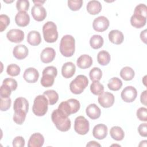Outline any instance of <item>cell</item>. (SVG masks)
Segmentation results:
<instances>
[{"label":"cell","mask_w":147,"mask_h":147,"mask_svg":"<svg viewBox=\"0 0 147 147\" xmlns=\"http://www.w3.org/2000/svg\"><path fill=\"white\" fill-rule=\"evenodd\" d=\"M51 119L59 130L64 132L70 129L71 122L68 116L63 113L58 109L53 111L51 114Z\"/></svg>","instance_id":"cell-1"},{"label":"cell","mask_w":147,"mask_h":147,"mask_svg":"<svg viewBox=\"0 0 147 147\" xmlns=\"http://www.w3.org/2000/svg\"><path fill=\"white\" fill-rule=\"evenodd\" d=\"M59 49L63 56L67 57L72 56L75 51V40L74 37L69 34L63 36L60 42Z\"/></svg>","instance_id":"cell-2"},{"label":"cell","mask_w":147,"mask_h":147,"mask_svg":"<svg viewBox=\"0 0 147 147\" xmlns=\"http://www.w3.org/2000/svg\"><path fill=\"white\" fill-rule=\"evenodd\" d=\"M48 100L44 95H39L37 96L33 102L32 106V111L34 115L38 117L44 115L48 108Z\"/></svg>","instance_id":"cell-3"},{"label":"cell","mask_w":147,"mask_h":147,"mask_svg":"<svg viewBox=\"0 0 147 147\" xmlns=\"http://www.w3.org/2000/svg\"><path fill=\"white\" fill-rule=\"evenodd\" d=\"M42 33L44 40L47 42H55L58 38L57 26L52 21H48L43 25Z\"/></svg>","instance_id":"cell-4"},{"label":"cell","mask_w":147,"mask_h":147,"mask_svg":"<svg viewBox=\"0 0 147 147\" xmlns=\"http://www.w3.org/2000/svg\"><path fill=\"white\" fill-rule=\"evenodd\" d=\"M80 107V103L76 99H69L60 103L58 109L67 116L77 113Z\"/></svg>","instance_id":"cell-5"},{"label":"cell","mask_w":147,"mask_h":147,"mask_svg":"<svg viewBox=\"0 0 147 147\" xmlns=\"http://www.w3.org/2000/svg\"><path fill=\"white\" fill-rule=\"evenodd\" d=\"M42 75L40 80L41 86L44 87H49L53 84L55 78L57 75V68L54 66L47 67L42 71Z\"/></svg>","instance_id":"cell-6"},{"label":"cell","mask_w":147,"mask_h":147,"mask_svg":"<svg viewBox=\"0 0 147 147\" xmlns=\"http://www.w3.org/2000/svg\"><path fill=\"white\" fill-rule=\"evenodd\" d=\"M88 80L83 75H78L69 84V90L74 94H80L87 87Z\"/></svg>","instance_id":"cell-7"},{"label":"cell","mask_w":147,"mask_h":147,"mask_svg":"<svg viewBox=\"0 0 147 147\" xmlns=\"http://www.w3.org/2000/svg\"><path fill=\"white\" fill-rule=\"evenodd\" d=\"M90 129L89 121L84 116H78L74 122V130L80 135L86 134Z\"/></svg>","instance_id":"cell-8"},{"label":"cell","mask_w":147,"mask_h":147,"mask_svg":"<svg viewBox=\"0 0 147 147\" xmlns=\"http://www.w3.org/2000/svg\"><path fill=\"white\" fill-rule=\"evenodd\" d=\"M137 96V91L133 86H126L122 91L121 96L122 99L127 103H131L135 100Z\"/></svg>","instance_id":"cell-9"},{"label":"cell","mask_w":147,"mask_h":147,"mask_svg":"<svg viewBox=\"0 0 147 147\" xmlns=\"http://www.w3.org/2000/svg\"><path fill=\"white\" fill-rule=\"evenodd\" d=\"M115 100L114 95L109 92H103L100 94L98 98V101L99 105L104 108H109L111 107Z\"/></svg>","instance_id":"cell-10"},{"label":"cell","mask_w":147,"mask_h":147,"mask_svg":"<svg viewBox=\"0 0 147 147\" xmlns=\"http://www.w3.org/2000/svg\"><path fill=\"white\" fill-rule=\"evenodd\" d=\"M109 25V21L106 17L99 16L94 20L92 28L96 32H103L107 29Z\"/></svg>","instance_id":"cell-11"},{"label":"cell","mask_w":147,"mask_h":147,"mask_svg":"<svg viewBox=\"0 0 147 147\" xmlns=\"http://www.w3.org/2000/svg\"><path fill=\"white\" fill-rule=\"evenodd\" d=\"M24 32L18 29H13L7 32L6 34L7 38L9 41L14 43L21 42L24 39Z\"/></svg>","instance_id":"cell-12"},{"label":"cell","mask_w":147,"mask_h":147,"mask_svg":"<svg viewBox=\"0 0 147 147\" xmlns=\"http://www.w3.org/2000/svg\"><path fill=\"white\" fill-rule=\"evenodd\" d=\"M31 14L34 20L42 21L47 17V11L42 5H34L31 9Z\"/></svg>","instance_id":"cell-13"},{"label":"cell","mask_w":147,"mask_h":147,"mask_svg":"<svg viewBox=\"0 0 147 147\" xmlns=\"http://www.w3.org/2000/svg\"><path fill=\"white\" fill-rule=\"evenodd\" d=\"M39 78V72L34 68L29 67L25 69L23 74V78L29 83H36Z\"/></svg>","instance_id":"cell-14"},{"label":"cell","mask_w":147,"mask_h":147,"mask_svg":"<svg viewBox=\"0 0 147 147\" xmlns=\"http://www.w3.org/2000/svg\"><path fill=\"white\" fill-rule=\"evenodd\" d=\"M108 129L106 125L99 123L95 125L92 130V135L95 138L101 140L106 138L107 135Z\"/></svg>","instance_id":"cell-15"},{"label":"cell","mask_w":147,"mask_h":147,"mask_svg":"<svg viewBox=\"0 0 147 147\" xmlns=\"http://www.w3.org/2000/svg\"><path fill=\"white\" fill-rule=\"evenodd\" d=\"M56 56V52L53 48L51 47H47L44 48L41 54L40 59L44 63H49L52 62Z\"/></svg>","instance_id":"cell-16"},{"label":"cell","mask_w":147,"mask_h":147,"mask_svg":"<svg viewBox=\"0 0 147 147\" xmlns=\"http://www.w3.org/2000/svg\"><path fill=\"white\" fill-rule=\"evenodd\" d=\"M44 143V137L40 133H35L32 134L28 141V147H40Z\"/></svg>","instance_id":"cell-17"},{"label":"cell","mask_w":147,"mask_h":147,"mask_svg":"<svg viewBox=\"0 0 147 147\" xmlns=\"http://www.w3.org/2000/svg\"><path fill=\"white\" fill-rule=\"evenodd\" d=\"M76 71L75 65L71 61L66 62L61 67L62 76L66 79L71 78L74 76Z\"/></svg>","instance_id":"cell-18"},{"label":"cell","mask_w":147,"mask_h":147,"mask_svg":"<svg viewBox=\"0 0 147 147\" xmlns=\"http://www.w3.org/2000/svg\"><path fill=\"white\" fill-rule=\"evenodd\" d=\"M146 22V17L138 13H134L130 18L131 26L136 28H141L144 26Z\"/></svg>","instance_id":"cell-19"},{"label":"cell","mask_w":147,"mask_h":147,"mask_svg":"<svg viewBox=\"0 0 147 147\" xmlns=\"http://www.w3.org/2000/svg\"><path fill=\"white\" fill-rule=\"evenodd\" d=\"M29 53L28 48L22 44L16 45L13 50V55L15 58L18 60H22L26 58Z\"/></svg>","instance_id":"cell-20"},{"label":"cell","mask_w":147,"mask_h":147,"mask_svg":"<svg viewBox=\"0 0 147 147\" xmlns=\"http://www.w3.org/2000/svg\"><path fill=\"white\" fill-rule=\"evenodd\" d=\"M15 22L20 27L27 26L30 22V17L26 11H19L15 16Z\"/></svg>","instance_id":"cell-21"},{"label":"cell","mask_w":147,"mask_h":147,"mask_svg":"<svg viewBox=\"0 0 147 147\" xmlns=\"http://www.w3.org/2000/svg\"><path fill=\"white\" fill-rule=\"evenodd\" d=\"M13 110L14 111L21 110L27 113L29 110V102L28 100L23 97L16 98L14 102Z\"/></svg>","instance_id":"cell-22"},{"label":"cell","mask_w":147,"mask_h":147,"mask_svg":"<svg viewBox=\"0 0 147 147\" xmlns=\"http://www.w3.org/2000/svg\"><path fill=\"white\" fill-rule=\"evenodd\" d=\"M86 113L87 115L91 119H96L100 117L101 110L96 104L92 103L86 107Z\"/></svg>","instance_id":"cell-23"},{"label":"cell","mask_w":147,"mask_h":147,"mask_svg":"<svg viewBox=\"0 0 147 147\" xmlns=\"http://www.w3.org/2000/svg\"><path fill=\"white\" fill-rule=\"evenodd\" d=\"M110 41L114 44L119 45L122 44L124 40V36L123 33L118 30H111L108 35Z\"/></svg>","instance_id":"cell-24"},{"label":"cell","mask_w":147,"mask_h":147,"mask_svg":"<svg viewBox=\"0 0 147 147\" xmlns=\"http://www.w3.org/2000/svg\"><path fill=\"white\" fill-rule=\"evenodd\" d=\"M92 64V57L86 54L79 56L76 61L78 67L81 69H86L90 68Z\"/></svg>","instance_id":"cell-25"},{"label":"cell","mask_w":147,"mask_h":147,"mask_svg":"<svg viewBox=\"0 0 147 147\" xmlns=\"http://www.w3.org/2000/svg\"><path fill=\"white\" fill-rule=\"evenodd\" d=\"M86 9L89 14L91 15L98 14L102 10V5L98 1H90L87 3Z\"/></svg>","instance_id":"cell-26"},{"label":"cell","mask_w":147,"mask_h":147,"mask_svg":"<svg viewBox=\"0 0 147 147\" xmlns=\"http://www.w3.org/2000/svg\"><path fill=\"white\" fill-rule=\"evenodd\" d=\"M27 41L32 46L38 45L41 42L40 33L36 30H32L29 32L27 36Z\"/></svg>","instance_id":"cell-27"},{"label":"cell","mask_w":147,"mask_h":147,"mask_svg":"<svg viewBox=\"0 0 147 147\" xmlns=\"http://www.w3.org/2000/svg\"><path fill=\"white\" fill-rule=\"evenodd\" d=\"M110 134L111 138L115 141H121L125 137V133L122 129L117 126L112 127L110 130Z\"/></svg>","instance_id":"cell-28"},{"label":"cell","mask_w":147,"mask_h":147,"mask_svg":"<svg viewBox=\"0 0 147 147\" xmlns=\"http://www.w3.org/2000/svg\"><path fill=\"white\" fill-rule=\"evenodd\" d=\"M111 60L110 53L105 50L100 51L97 55V61L101 65H107Z\"/></svg>","instance_id":"cell-29"},{"label":"cell","mask_w":147,"mask_h":147,"mask_svg":"<svg viewBox=\"0 0 147 147\" xmlns=\"http://www.w3.org/2000/svg\"><path fill=\"white\" fill-rule=\"evenodd\" d=\"M104 43L103 38L99 34H94L90 39V45L94 49L101 48Z\"/></svg>","instance_id":"cell-30"},{"label":"cell","mask_w":147,"mask_h":147,"mask_svg":"<svg viewBox=\"0 0 147 147\" xmlns=\"http://www.w3.org/2000/svg\"><path fill=\"white\" fill-rule=\"evenodd\" d=\"M135 75V72L133 69L131 67L126 66L122 68L120 71L121 77L125 81L132 80Z\"/></svg>","instance_id":"cell-31"},{"label":"cell","mask_w":147,"mask_h":147,"mask_svg":"<svg viewBox=\"0 0 147 147\" xmlns=\"http://www.w3.org/2000/svg\"><path fill=\"white\" fill-rule=\"evenodd\" d=\"M43 95L47 98L49 105H53L59 99V94L53 90H49L44 92Z\"/></svg>","instance_id":"cell-32"},{"label":"cell","mask_w":147,"mask_h":147,"mask_svg":"<svg viewBox=\"0 0 147 147\" xmlns=\"http://www.w3.org/2000/svg\"><path fill=\"white\" fill-rule=\"evenodd\" d=\"M122 86V80L117 78L114 77L111 78L108 82L107 87L111 91H118L119 90Z\"/></svg>","instance_id":"cell-33"},{"label":"cell","mask_w":147,"mask_h":147,"mask_svg":"<svg viewBox=\"0 0 147 147\" xmlns=\"http://www.w3.org/2000/svg\"><path fill=\"white\" fill-rule=\"evenodd\" d=\"M91 92L95 95H99L104 91V86L99 81H94L90 85Z\"/></svg>","instance_id":"cell-34"},{"label":"cell","mask_w":147,"mask_h":147,"mask_svg":"<svg viewBox=\"0 0 147 147\" xmlns=\"http://www.w3.org/2000/svg\"><path fill=\"white\" fill-rule=\"evenodd\" d=\"M26 116V113L21 110L14 111L13 114V121L14 122L18 125H22L25 120Z\"/></svg>","instance_id":"cell-35"},{"label":"cell","mask_w":147,"mask_h":147,"mask_svg":"<svg viewBox=\"0 0 147 147\" xmlns=\"http://www.w3.org/2000/svg\"><path fill=\"white\" fill-rule=\"evenodd\" d=\"M89 76L92 81H99L102 76V71L98 67H94L89 73Z\"/></svg>","instance_id":"cell-36"},{"label":"cell","mask_w":147,"mask_h":147,"mask_svg":"<svg viewBox=\"0 0 147 147\" xmlns=\"http://www.w3.org/2000/svg\"><path fill=\"white\" fill-rule=\"evenodd\" d=\"M21 72L20 67L16 64H9L6 68L7 74L11 76H18Z\"/></svg>","instance_id":"cell-37"},{"label":"cell","mask_w":147,"mask_h":147,"mask_svg":"<svg viewBox=\"0 0 147 147\" xmlns=\"http://www.w3.org/2000/svg\"><path fill=\"white\" fill-rule=\"evenodd\" d=\"M82 0H69L68 1V6L72 11H78L82 6Z\"/></svg>","instance_id":"cell-38"},{"label":"cell","mask_w":147,"mask_h":147,"mask_svg":"<svg viewBox=\"0 0 147 147\" xmlns=\"http://www.w3.org/2000/svg\"><path fill=\"white\" fill-rule=\"evenodd\" d=\"M29 5V2L27 0H18L16 2V8L19 11H26Z\"/></svg>","instance_id":"cell-39"},{"label":"cell","mask_w":147,"mask_h":147,"mask_svg":"<svg viewBox=\"0 0 147 147\" xmlns=\"http://www.w3.org/2000/svg\"><path fill=\"white\" fill-rule=\"evenodd\" d=\"M10 18L6 14H1L0 16V31H4L7 26L10 24Z\"/></svg>","instance_id":"cell-40"},{"label":"cell","mask_w":147,"mask_h":147,"mask_svg":"<svg viewBox=\"0 0 147 147\" xmlns=\"http://www.w3.org/2000/svg\"><path fill=\"white\" fill-rule=\"evenodd\" d=\"M12 90L6 84H2L0 88V96L2 98H6L10 97Z\"/></svg>","instance_id":"cell-41"},{"label":"cell","mask_w":147,"mask_h":147,"mask_svg":"<svg viewBox=\"0 0 147 147\" xmlns=\"http://www.w3.org/2000/svg\"><path fill=\"white\" fill-rule=\"evenodd\" d=\"M137 117L140 121L146 122L147 121V109L146 107H140L136 112Z\"/></svg>","instance_id":"cell-42"},{"label":"cell","mask_w":147,"mask_h":147,"mask_svg":"<svg viewBox=\"0 0 147 147\" xmlns=\"http://www.w3.org/2000/svg\"><path fill=\"white\" fill-rule=\"evenodd\" d=\"M11 100L10 97L6 98H1V105L0 109L2 111H7L10 107Z\"/></svg>","instance_id":"cell-43"},{"label":"cell","mask_w":147,"mask_h":147,"mask_svg":"<svg viewBox=\"0 0 147 147\" xmlns=\"http://www.w3.org/2000/svg\"><path fill=\"white\" fill-rule=\"evenodd\" d=\"M2 84H6L7 86H9L12 91L16 90L17 88V82L14 79H13V78H7L3 80Z\"/></svg>","instance_id":"cell-44"},{"label":"cell","mask_w":147,"mask_h":147,"mask_svg":"<svg viewBox=\"0 0 147 147\" xmlns=\"http://www.w3.org/2000/svg\"><path fill=\"white\" fill-rule=\"evenodd\" d=\"M134 13H138L140 14L145 17H146V14H147V7L146 5L144 3H140L136 6Z\"/></svg>","instance_id":"cell-45"},{"label":"cell","mask_w":147,"mask_h":147,"mask_svg":"<svg viewBox=\"0 0 147 147\" xmlns=\"http://www.w3.org/2000/svg\"><path fill=\"white\" fill-rule=\"evenodd\" d=\"M25 141L22 136H17L13 140V146L14 147H24Z\"/></svg>","instance_id":"cell-46"},{"label":"cell","mask_w":147,"mask_h":147,"mask_svg":"<svg viewBox=\"0 0 147 147\" xmlns=\"http://www.w3.org/2000/svg\"><path fill=\"white\" fill-rule=\"evenodd\" d=\"M138 131L139 134L142 136L146 137L147 136V129H146V123H141L138 127Z\"/></svg>","instance_id":"cell-47"},{"label":"cell","mask_w":147,"mask_h":147,"mask_svg":"<svg viewBox=\"0 0 147 147\" xmlns=\"http://www.w3.org/2000/svg\"><path fill=\"white\" fill-rule=\"evenodd\" d=\"M146 92L147 91L146 90H145L141 94V96H140V100H141V103H142L145 106H146Z\"/></svg>","instance_id":"cell-48"},{"label":"cell","mask_w":147,"mask_h":147,"mask_svg":"<svg viewBox=\"0 0 147 147\" xmlns=\"http://www.w3.org/2000/svg\"><path fill=\"white\" fill-rule=\"evenodd\" d=\"M140 38L143 42L146 44V29H145L141 32Z\"/></svg>","instance_id":"cell-49"},{"label":"cell","mask_w":147,"mask_h":147,"mask_svg":"<svg viewBox=\"0 0 147 147\" xmlns=\"http://www.w3.org/2000/svg\"><path fill=\"white\" fill-rule=\"evenodd\" d=\"M101 145H100V144H99L98 142H96V141H90V142H88L87 144V145H86V146L87 147H88V146H90V147H97V146H98V147H100Z\"/></svg>","instance_id":"cell-50"},{"label":"cell","mask_w":147,"mask_h":147,"mask_svg":"<svg viewBox=\"0 0 147 147\" xmlns=\"http://www.w3.org/2000/svg\"><path fill=\"white\" fill-rule=\"evenodd\" d=\"M146 140H143V141H141V142H140V144H139V146H146Z\"/></svg>","instance_id":"cell-51"},{"label":"cell","mask_w":147,"mask_h":147,"mask_svg":"<svg viewBox=\"0 0 147 147\" xmlns=\"http://www.w3.org/2000/svg\"><path fill=\"white\" fill-rule=\"evenodd\" d=\"M45 1H33V3L34 5H42Z\"/></svg>","instance_id":"cell-52"}]
</instances>
